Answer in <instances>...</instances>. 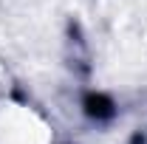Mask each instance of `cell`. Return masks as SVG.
I'll return each instance as SVG.
<instances>
[{
	"instance_id": "cell-1",
	"label": "cell",
	"mask_w": 147,
	"mask_h": 144,
	"mask_svg": "<svg viewBox=\"0 0 147 144\" xmlns=\"http://www.w3.org/2000/svg\"><path fill=\"white\" fill-rule=\"evenodd\" d=\"M51 130L23 105H0V144H48Z\"/></svg>"
}]
</instances>
